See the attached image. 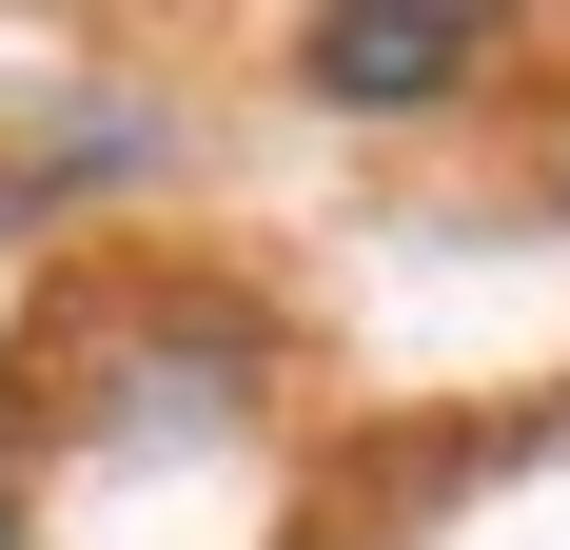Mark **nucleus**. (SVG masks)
Instances as JSON below:
<instances>
[{
    "mask_svg": "<svg viewBox=\"0 0 570 550\" xmlns=\"http://www.w3.org/2000/svg\"><path fill=\"white\" fill-rule=\"evenodd\" d=\"M295 79L335 118H413V99H453V79H492V20L472 0H335V20H295Z\"/></svg>",
    "mask_w": 570,
    "mask_h": 550,
    "instance_id": "f257e3e1",
    "label": "nucleus"
},
{
    "mask_svg": "<svg viewBox=\"0 0 570 550\" xmlns=\"http://www.w3.org/2000/svg\"><path fill=\"white\" fill-rule=\"evenodd\" d=\"M0 550H20V511H0Z\"/></svg>",
    "mask_w": 570,
    "mask_h": 550,
    "instance_id": "f03ea898",
    "label": "nucleus"
}]
</instances>
